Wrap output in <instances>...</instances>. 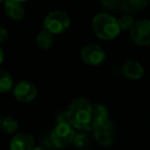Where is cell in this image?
I'll return each instance as SVG.
<instances>
[{"label":"cell","instance_id":"obj_1","mask_svg":"<svg viewBox=\"0 0 150 150\" xmlns=\"http://www.w3.org/2000/svg\"><path fill=\"white\" fill-rule=\"evenodd\" d=\"M67 112L69 124L78 131H92L93 105L90 101L83 97H79L71 101L67 106Z\"/></svg>","mask_w":150,"mask_h":150},{"label":"cell","instance_id":"obj_2","mask_svg":"<svg viewBox=\"0 0 150 150\" xmlns=\"http://www.w3.org/2000/svg\"><path fill=\"white\" fill-rule=\"evenodd\" d=\"M92 29L95 35L102 40H112L120 33L117 20L106 12H101L93 18Z\"/></svg>","mask_w":150,"mask_h":150},{"label":"cell","instance_id":"obj_3","mask_svg":"<svg viewBox=\"0 0 150 150\" xmlns=\"http://www.w3.org/2000/svg\"><path fill=\"white\" fill-rule=\"evenodd\" d=\"M92 133L95 140L102 146H109L115 139V128L108 117H93Z\"/></svg>","mask_w":150,"mask_h":150},{"label":"cell","instance_id":"obj_4","mask_svg":"<svg viewBox=\"0 0 150 150\" xmlns=\"http://www.w3.org/2000/svg\"><path fill=\"white\" fill-rule=\"evenodd\" d=\"M71 26V20L64 11L53 10L45 16L43 21V29L52 35L64 33Z\"/></svg>","mask_w":150,"mask_h":150},{"label":"cell","instance_id":"obj_5","mask_svg":"<svg viewBox=\"0 0 150 150\" xmlns=\"http://www.w3.org/2000/svg\"><path fill=\"white\" fill-rule=\"evenodd\" d=\"M75 129L67 122H57L51 132V141L56 148L63 149L74 143Z\"/></svg>","mask_w":150,"mask_h":150},{"label":"cell","instance_id":"obj_6","mask_svg":"<svg viewBox=\"0 0 150 150\" xmlns=\"http://www.w3.org/2000/svg\"><path fill=\"white\" fill-rule=\"evenodd\" d=\"M81 58L86 64L97 67L105 60L106 54L101 46L97 44H88L82 48Z\"/></svg>","mask_w":150,"mask_h":150},{"label":"cell","instance_id":"obj_7","mask_svg":"<svg viewBox=\"0 0 150 150\" xmlns=\"http://www.w3.org/2000/svg\"><path fill=\"white\" fill-rule=\"evenodd\" d=\"M130 36L132 41L138 45H150V21L140 20L135 23Z\"/></svg>","mask_w":150,"mask_h":150},{"label":"cell","instance_id":"obj_8","mask_svg":"<svg viewBox=\"0 0 150 150\" xmlns=\"http://www.w3.org/2000/svg\"><path fill=\"white\" fill-rule=\"evenodd\" d=\"M13 96L21 103L32 102L37 96V87L30 81H21L14 86Z\"/></svg>","mask_w":150,"mask_h":150},{"label":"cell","instance_id":"obj_9","mask_svg":"<svg viewBox=\"0 0 150 150\" xmlns=\"http://www.w3.org/2000/svg\"><path fill=\"white\" fill-rule=\"evenodd\" d=\"M35 147V139L29 133H16L9 143L10 150H32Z\"/></svg>","mask_w":150,"mask_h":150},{"label":"cell","instance_id":"obj_10","mask_svg":"<svg viewBox=\"0 0 150 150\" xmlns=\"http://www.w3.org/2000/svg\"><path fill=\"white\" fill-rule=\"evenodd\" d=\"M122 71L124 76L131 80H139L144 75V69L136 60H128L122 65Z\"/></svg>","mask_w":150,"mask_h":150},{"label":"cell","instance_id":"obj_11","mask_svg":"<svg viewBox=\"0 0 150 150\" xmlns=\"http://www.w3.org/2000/svg\"><path fill=\"white\" fill-rule=\"evenodd\" d=\"M4 11L6 16L13 21H21L25 16V8L20 2L13 0L4 1Z\"/></svg>","mask_w":150,"mask_h":150},{"label":"cell","instance_id":"obj_12","mask_svg":"<svg viewBox=\"0 0 150 150\" xmlns=\"http://www.w3.org/2000/svg\"><path fill=\"white\" fill-rule=\"evenodd\" d=\"M53 35L46 30H44V29L42 31H40L36 36V44L42 50L50 49L52 47V45H53Z\"/></svg>","mask_w":150,"mask_h":150},{"label":"cell","instance_id":"obj_13","mask_svg":"<svg viewBox=\"0 0 150 150\" xmlns=\"http://www.w3.org/2000/svg\"><path fill=\"white\" fill-rule=\"evenodd\" d=\"M13 89V79L8 71L0 69V93H7Z\"/></svg>","mask_w":150,"mask_h":150},{"label":"cell","instance_id":"obj_14","mask_svg":"<svg viewBox=\"0 0 150 150\" xmlns=\"http://www.w3.org/2000/svg\"><path fill=\"white\" fill-rule=\"evenodd\" d=\"M0 128L6 134L13 135L18 130V122L12 117H6L2 119Z\"/></svg>","mask_w":150,"mask_h":150},{"label":"cell","instance_id":"obj_15","mask_svg":"<svg viewBox=\"0 0 150 150\" xmlns=\"http://www.w3.org/2000/svg\"><path fill=\"white\" fill-rule=\"evenodd\" d=\"M89 141H90L89 136H88L86 131H78V132L76 133V136H75V139H74L73 144L75 145L77 148L83 149L88 146Z\"/></svg>","mask_w":150,"mask_h":150},{"label":"cell","instance_id":"obj_16","mask_svg":"<svg viewBox=\"0 0 150 150\" xmlns=\"http://www.w3.org/2000/svg\"><path fill=\"white\" fill-rule=\"evenodd\" d=\"M120 31H131L135 25V21L130 14H124L117 20Z\"/></svg>","mask_w":150,"mask_h":150},{"label":"cell","instance_id":"obj_17","mask_svg":"<svg viewBox=\"0 0 150 150\" xmlns=\"http://www.w3.org/2000/svg\"><path fill=\"white\" fill-rule=\"evenodd\" d=\"M128 2L134 9H143L147 6L149 0H128Z\"/></svg>","mask_w":150,"mask_h":150},{"label":"cell","instance_id":"obj_18","mask_svg":"<svg viewBox=\"0 0 150 150\" xmlns=\"http://www.w3.org/2000/svg\"><path fill=\"white\" fill-rule=\"evenodd\" d=\"M119 0H101V5L106 9H112L117 6Z\"/></svg>","mask_w":150,"mask_h":150},{"label":"cell","instance_id":"obj_19","mask_svg":"<svg viewBox=\"0 0 150 150\" xmlns=\"http://www.w3.org/2000/svg\"><path fill=\"white\" fill-rule=\"evenodd\" d=\"M8 36H9L8 31L5 28H3V27H0V43L5 42L8 39Z\"/></svg>","mask_w":150,"mask_h":150},{"label":"cell","instance_id":"obj_20","mask_svg":"<svg viewBox=\"0 0 150 150\" xmlns=\"http://www.w3.org/2000/svg\"><path fill=\"white\" fill-rule=\"evenodd\" d=\"M4 61V52L2 50V48L0 47V65L2 64V62Z\"/></svg>","mask_w":150,"mask_h":150},{"label":"cell","instance_id":"obj_21","mask_svg":"<svg viewBox=\"0 0 150 150\" xmlns=\"http://www.w3.org/2000/svg\"><path fill=\"white\" fill-rule=\"evenodd\" d=\"M32 150H44V149L42 148V147H39V146H35V147H34V148L32 149Z\"/></svg>","mask_w":150,"mask_h":150},{"label":"cell","instance_id":"obj_22","mask_svg":"<svg viewBox=\"0 0 150 150\" xmlns=\"http://www.w3.org/2000/svg\"><path fill=\"white\" fill-rule=\"evenodd\" d=\"M13 1H16V2H20V3H22V2H26V1H29V0H13Z\"/></svg>","mask_w":150,"mask_h":150},{"label":"cell","instance_id":"obj_23","mask_svg":"<svg viewBox=\"0 0 150 150\" xmlns=\"http://www.w3.org/2000/svg\"><path fill=\"white\" fill-rule=\"evenodd\" d=\"M1 122H2V117H1V115H0V125H1Z\"/></svg>","mask_w":150,"mask_h":150},{"label":"cell","instance_id":"obj_24","mask_svg":"<svg viewBox=\"0 0 150 150\" xmlns=\"http://www.w3.org/2000/svg\"><path fill=\"white\" fill-rule=\"evenodd\" d=\"M4 1H5V0H0V4H1L2 2H4Z\"/></svg>","mask_w":150,"mask_h":150},{"label":"cell","instance_id":"obj_25","mask_svg":"<svg viewBox=\"0 0 150 150\" xmlns=\"http://www.w3.org/2000/svg\"><path fill=\"white\" fill-rule=\"evenodd\" d=\"M119 1H128V0H119Z\"/></svg>","mask_w":150,"mask_h":150},{"label":"cell","instance_id":"obj_26","mask_svg":"<svg viewBox=\"0 0 150 150\" xmlns=\"http://www.w3.org/2000/svg\"><path fill=\"white\" fill-rule=\"evenodd\" d=\"M149 4H150V0H149Z\"/></svg>","mask_w":150,"mask_h":150}]
</instances>
